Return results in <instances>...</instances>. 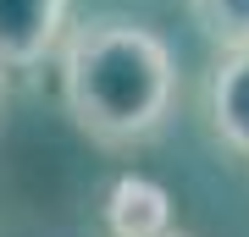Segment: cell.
<instances>
[{"label":"cell","instance_id":"obj_3","mask_svg":"<svg viewBox=\"0 0 249 237\" xmlns=\"http://www.w3.org/2000/svg\"><path fill=\"white\" fill-rule=\"evenodd\" d=\"M111 237H160L172 232V193L150 176H116L106 193Z\"/></svg>","mask_w":249,"mask_h":237},{"label":"cell","instance_id":"obj_1","mask_svg":"<svg viewBox=\"0 0 249 237\" xmlns=\"http://www.w3.org/2000/svg\"><path fill=\"white\" fill-rule=\"evenodd\" d=\"M61 105L83 138L100 149L150 143L178 99L172 44L133 17H83L67 22L61 44Z\"/></svg>","mask_w":249,"mask_h":237},{"label":"cell","instance_id":"obj_5","mask_svg":"<svg viewBox=\"0 0 249 237\" xmlns=\"http://www.w3.org/2000/svg\"><path fill=\"white\" fill-rule=\"evenodd\" d=\"M194 28L216 50H244L249 44V0H188Z\"/></svg>","mask_w":249,"mask_h":237},{"label":"cell","instance_id":"obj_7","mask_svg":"<svg viewBox=\"0 0 249 237\" xmlns=\"http://www.w3.org/2000/svg\"><path fill=\"white\" fill-rule=\"evenodd\" d=\"M160 237H188V232H178V226H172V232H160Z\"/></svg>","mask_w":249,"mask_h":237},{"label":"cell","instance_id":"obj_6","mask_svg":"<svg viewBox=\"0 0 249 237\" xmlns=\"http://www.w3.org/2000/svg\"><path fill=\"white\" fill-rule=\"evenodd\" d=\"M6 116H11V88H6V66H0V138H6Z\"/></svg>","mask_w":249,"mask_h":237},{"label":"cell","instance_id":"obj_4","mask_svg":"<svg viewBox=\"0 0 249 237\" xmlns=\"http://www.w3.org/2000/svg\"><path fill=\"white\" fill-rule=\"evenodd\" d=\"M211 127L232 155H249V44L222 50L211 72Z\"/></svg>","mask_w":249,"mask_h":237},{"label":"cell","instance_id":"obj_2","mask_svg":"<svg viewBox=\"0 0 249 237\" xmlns=\"http://www.w3.org/2000/svg\"><path fill=\"white\" fill-rule=\"evenodd\" d=\"M67 33V0H0V66L28 72Z\"/></svg>","mask_w":249,"mask_h":237}]
</instances>
